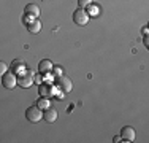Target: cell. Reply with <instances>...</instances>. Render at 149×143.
<instances>
[{"label":"cell","instance_id":"cell-1","mask_svg":"<svg viewBox=\"0 0 149 143\" xmlns=\"http://www.w3.org/2000/svg\"><path fill=\"white\" fill-rule=\"evenodd\" d=\"M26 118L30 123H38L40 119H43V110L35 103V105H32L26 110Z\"/></svg>","mask_w":149,"mask_h":143},{"label":"cell","instance_id":"cell-2","mask_svg":"<svg viewBox=\"0 0 149 143\" xmlns=\"http://www.w3.org/2000/svg\"><path fill=\"white\" fill-rule=\"evenodd\" d=\"M89 13L86 11V8H78L73 11V22L76 26H86L89 22Z\"/></svg>","mask_w":149,"mask_h":143},{"label":"cell","instance_id":"cell-3","mask_svg":"<svg viewBox=\"0 0 149 143\" xmlns=\"http://www.w3.org/2000/svg\"><path fill=\"white\" fill-rule=\"evenodd\" d=\"M2 86L5 89H15L17 86V75L15 72H6L5 75H2Z\"/></svg>","mask_w":149,"mask_h":143},{"label":"cell","instance_id":"cell-4","mask_svg":"<svg viewBox=\"0 0 149 143\" xmlns=\"http://www.w3.org/2000/svg\"><path fill=\"white\" fill-rule=\"evenodd\" d=\"M120 137H122V140H125V142H135L136 132H135V129L132 126H125V127H122V130H120Z\"/></svg>","mask_w":149,"mask_h":143},{"label":"cell","instance_id":"cell-5","mask_svg":"<svg viewBox=\"0 0 149 143\" xmlns=\"http://www.w3.org/2000/svg\"><path fill=\"white\" fill-rule=\"evenodd\" d=\"M57 86L60 89H62L63 92H70L73 89V83H72V80H70L68 76H60V78H57Z\"/></svg>","mask_w":149,"mask_h":143},{"label":"cell","instance_id":"cell-6","mask_svg":"<svg viewBox=\"0 0 149 143\" xmlns=\"http://www.w3.org/2000/svg\"><path fill=\"white\" fill-rule=\"evenodd\" d=\"M33 76H32V73L29 72V73L26 75H19L17 76V84L21 86V88H30L32 84H33Z\"/></svg>","mask_w":149,"mask_h":143},{"label":"cell","instance_id":"cell-7","mask_svg":"<svg viewBox=\"0 0 149 143\" xmlns=\"http://www.w3.org/2000/svg\"><path fill=\"white\" fill-rule=\"evenodd\" d=\"M57 110L52 108V107H49V108L43 110V119L46 121V123H54L56 119H57Z\"/></svg>","mask_w":149,"mask_h":143},{"label":"cell","instance_id":"cell-8","mask_svg":"<svg viewBox=\"0 0 149 143\" xmlns=\"http://www.w3.org/2000/svg\"><path fill=\"white\" fill-rule=\"evenodd\" d=\"M52 69H54V65H52V62L49 59H43L40 64H38V72L40 73H49V72H52Z\"/></svg>","mask_w":149,"mask_h":143},{"label":"cell","instance_id":"cell-9","mask_svg":"<svg viewBox=\"0 0 149 143\" xmlns=\"http://www.w3.org/2000/svg\"><path fill=\"white\" fill-rule=\"evenodd\" d=\"M11 70L15 72L16 75H24L22 72L26 70V62H24V60H21V59L13 60V64H11Z\"/></svg>","mask_w":149,"mask_h":143},{"label":"cell","instance_id":"cell-10","mask_svg":"<svg viewBox=\"0 0 149 143\" xmlns=\"http://www.w3.org/2000/svg\"><path fill=\"white\" fill-rule=\"evenodd\" d=\"M24 14H29L32 18H38L40 16V8H38L35 3H29V5H26V8H24Z\"/></svg>","mask_w":149,"mask_h":143},{"label":"cell","instance_id":"cell-11","mask_svg":"<svg viewBox=\"0 0 149 143\" xmlns=\"http://www.w3.org/2000/svg\"><path fill=\"white\" fill-rule=\"evenodd\" d=\"M38 92H40V97H51L52 94H54V89L51 88V84H40V88H38Z\"/></svg>","mask_w":149,"mask_h":143},{"label":"cell","instance_id":"cell-12","mask_svg":"<svg viewBox=\"0 0 149 143\" xmlns=\"http://www.w3.org/2000/svg\"><path fill=\"white\" fill-rule=\"evenodd\" d=\"M27 30H29L30 34H38V32L41 30V22L38 21V18L33 19L30 24H27Z\"/></svg>","mask_w":149,"mask_h":143},{"label":"cell","instance_id":"cell-13","mask_svg":"<svg viewBox=\"0 0 149 143\" xmlns=\"http://www.w3.org/2000/svg\"><path fill=\"white\" fill-rule=\"evenodd\" d=\"M37 105L40 107L41 110H46V108L51 107V100H49V97H40L37 100Z\"/></svg>","mask_w":149,"mask_h":143},{"label":"cell","instance_id":"cell-14","mask_svg":"<svg viewBox=\"0 0 149 143\" xmlns=\"http://www.w3.org/2000/svg\"><path fill=\"white\" fill-rule=\"evenodd\" d=\"M87 13H89V16H98V14H100V8H98L97 5H89L87 6Z\"/></svg>","mask_w":149,"mask_h":143},{"label":"cell","instance_id":"cell-15","mask_svg":"<svg viewBox=\"0 0 149 143\" xmlns=\"http://www.w3.org/2000/svg\"><path fill=\"white\" fill-rule=\"evenodd\" d=\"M52 73H54V78L57 80V78H60L63 75V70L60 69V67H54V69H52Z\"/></svg>","mask_w":149,"mask_h":143},{"label":"cell","instance_id":"cell-16","mask_svg":"<svg viewBox=\"0 0 149 143\" xmlns=\"http://www.w3.org/2000/svg\"><path fill=\"white\" fill-rule=\"evenodd\" d=\"M89 5H92V0H78V6L79 8H86Z\"/></svg>","mask_w":149,"mask_h":143},{"label":"cell","instance_id":"cell-17","mask_svg":"<svg viewBox=\"0 0 149 143\" xmlns=\"http://www.w3.org/2000/svg\"><path fill=\"white\" fill-rule=\"evenodd\" d=\"M8 72V65L5 62H0V75H5Z\"/></svg>","mask_w":149,"mask_h":143},{"label":"cell","instance_id":"cell-18","mask_svg":"<svg viewBox=\"0 0 149 143\" xmlns=\"http://www.w3.org/2000/svg\"><path fill=\"white\" fill-rule=\"evenodd\" d=\"M143 45H144V46H146V48L149 49V34L143 35Z\"/></svg>","mask_w":149,"mask_h":143},{"label":"cell","instance_id":"cell-19","mask_svg":"<svg viewBox=\"0 0 149 143\" xmlns=\"http://www.w3.org/2000/svg\"><path fill=\"white\" fill-rule=\"evenodd\" d=\"M120 140H122V137H120V135H116V137H114V140H113V142H114V143H119Z\"/></svg>","mask_w":149,"mask_h":143},{"label":"cell","instance_id":"cell-20","mask_svg":"<svg viewBox=\"0 0 149 143\" xmlns=\"http://www.w3.org/2000/svg\"><path fill=\"white\" fill-rule=\"evenodd\" d=\"M35 76H37V78H35V81H37V83H41V76H40V75H35Z\"/></svg>","mask_w":149,"mask_h":143},{"label":"cell","instance_id":"cell-21","mask_svg":"<svg viewBox=\"0 0 149 143\" xmlns=\"http://www.w3.org/2000/svg\"><path fill=\"white\" fill-rule=\"evenodd\" d=\"M148 27H149V22H148Z\"/></svg>","mask_w":149,"mask_h":143}]
</instances>
